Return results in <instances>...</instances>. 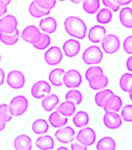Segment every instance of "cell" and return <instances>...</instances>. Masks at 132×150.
<instances>
[{"label":"cell","instance_id":"obj_21","mask_svg":"<svg viewBox=\"0 0 132 150\" xmlns=\"http://www.w3.org/2000/svg\"><path fill=\"white\" fill-rule=\"evenodd\" d=\"M20 38V31L16 29L10 33L0 32V41L6 45L10 46L17 43Z\"/></svg>","mask_w":132,"mask_h":150},{"label":"cell","instance_id":"obj_3","mask_svg":"<svg viewBox=\"0 0 132 150\" xmlns=\"http://www.w3.org/2000/svg\"><path fill=\"white\" fill-rule=\"evenodd\" d=\"M103 54L101 49L96 45H91L84 50L82 59L86 64L92 65L100 63L103 59Z\"/></svg>","mask_w":132,"mask_h":150},{"label":"cell","instance_id":"obj_6","mask_svg":"<svg viewBox=\"0 0 132 150\" xmlns=\"http://www.w3.org/2000/svg\"><path fill=\"white\" fill-rule=\"evenodd\" d=\"M6 82L9 88H11L12 89H21L25 85V75L20 70H11L7 74Z\"/></svg>","mask_w":132,"mask_h":150},{"label":"cell","instance_id":"obj_14","mask_svg":"<svg viewBox=\"0 0 132 150\" xmlns=\"http://www.w3.org/2000/svg\"><path fill=\"white\" fill-rule=\"evenodd\" d=\"M107 35V30L103 26L94 25L89 29L88 33V38L92 43H100Z\"/></svg>","mask_w":132,"mask_h":150},{"label":"cell","instance_id":"obj_32","mask_svg":"<svg viewBox=\"0 0 132 150\" xmlns=\"http://www.w3.org/2000/svg\"><path fill=\"white\" fill-rule=\"evenodd\" d=\"M112 95H114V92L111 90H110V89H105V90H103V91L97 92L95 95V97H94V101H95L96 105H97L98 107L103 108L105 102Z\"/></svg>","mask_w":132,"mask_h":150},{"label":"cell","instance_id":"obj_29","mask_svg":"<svg viewBox=\"0 0 132 150\" xmlns=\"http://www.w3.org/2000/svg\"><path fill=\"white\" fill-rule=\"evenodd\" d=\"M89 122V116L85 111H79L72 118V123L77 127H82L87 125Z\"/></svg>","mask_w":132,"mask_h":150},{"label":"cell","instance_id":"obj_48","mask_svg":"<svg viewBox=\"0 0 132 150\" xmlns=\"http://www.w3.org/2000/svg\"><path fill=\"white\" fill-rule=\"evenodd\" d=\"M6 122L4 120L0 117V131L4 130L5 127H6Z\"/></svg>","mask_w":132,"mask_h":150},{"label":"cell","instance_id":"obj_27","mask_svg":"<svg viewBox=\"0 0 132 150\" xmlns=\"http://www.w3.org/2000/svg\"><path fill=\"white\" fill-rule=\"evenodd\" d=\"M89 88L93 90H100L101 88H106L109 84L108 77L103 74L99 77H96L94 79L91 80L90 81H88Z\"/></svg>","mask_w":132,"mask_h":150},{"label":"cell","instance_id":"obj_34","mask_svg":"<svg viewBox=\"0 0 132 150\" xmlns=\"http://www.w3.org/2000/svg\"><path fill=\"white\" fill-rule=\"evenodd\" d=\"M119 85L123 91L129 92L132 90V74L125 73L121 75L119 80Z\"/></svg>","mask_w":132,"mask_h":150},{"label":"cell","instance_id":"obj_13","mask_svg":"<svg viewBox=\"0 0 132 150\" xmlns=\"http://www.w3.org/2000/svg\"><path fill=\"white\" fill-rule=\"evenodd\" d=\"M17 19L13 15H6L0 19V32L10 33L17 29Z\"/></svg>","mask_w":132,"mask_h":150},{"label":"cell","instance_id":"obj_42","mask_svg":"<svg viewBox=\"0 0 132 150\" xmlns=\"http://www.w3.org/2000/svg\"><path fill=\"white\" fill-rule=\"evenodd\" d=\"M123 49L127 54H132V35H129L124 40Z\"/></svg>","mask_w":132,"mask_h":150},{"label":"cell","instance_id":"obj_31","mask_svg":"<svg viewBox=\"0 0 132 150\" xmlns=\"http://www.w3.org/2000/svg\"><path fill=\"white\" fill-rule=\"evenodd\" d=\"M28 10H29L30 16L34 18H41V17L48 15L51 13V11L42 9L41 7H40L34 1L30 2V4L29 5V7H28Z\"/></svg>","mask_w":132,"mask_h":150},{"label":"cell","instance_id":"obj_2","mask_svg":"<svg viewBox=\"0 0 132 150\" xmlns=\"http://www.w3.org/2000/svg\"><path fill=\"white\" fill-rule=\"evenodd\" d=\"M9 106L13 116L20 117L27 111L29 103L25 96H16L12 98Z\"/></svg>","mask_w":132,"mask_h":150},{"label":"cell","instance_id":"obj_46","mask_svg":"<svg viewBox=\"0 0 132 150\" xmlns=\"http://www.w3.org/2000/svg\"><path fill=\"white\" fill-rule=\"evenodd\" d=\"M116 2L121 6H126V5L130 4L132 0H116Z\"/></svg>","mask_w":132,"mask_h":150},{"label":"cell","instance_id":"obj_26","mask_svg":"<svg viewBox=\"0 0 132 150\" xmlns=\"http://www.w3.org/2000/svg\"><path fill=\"white\" fill-rule=\"evenodd\" d=\"M31 129L35 134H43L48 131L49 125L45 120L40 118L33 122Z\"/></svg>","mask_w":132,"mask_h":150},{"label":"cell","instance_id":"obj_7","mask_svg":"<svg viewBox=\"0 0 132 150\" xmlns=\"http://www.w3.org/2000/svg\"><path fill=\"white\" fill-rule=\"evenodd\" d=\"M63 58L62 52L58 46H52L45 52L44 59L48 66L54 67L61 62Z\"/></svg>","mask_w":132,"mask_h":150},{"label":"cell","instance_id":"obj_28","mask_svg":"<svg viewBox=\"0 0 132 150\" xmlns=\"http://www.w3.org/2000/svg\"><path fill=\"white\" fill-rule=\"evenodd\" d=\"M117 147V143L114 138L110 136H105L98 141L96 148L97 149L114 150Z\"/></svg>","mask_w":132,"mask_h":150},{"label":"cell","instance_id":"obj_47","mask_svg":"<svg viewBox=\"0 0 132 150\" xmlns=\"http://www.w3.org/2000/svg\"><path fill=\"white\" fill-rule=\"evenodd\" d=\"M5 80V72L2 68L0 67V86L3 84Z\"/></svg>","mask_w":132,"mask_h":150},{"label":"cell","instance_id":"obj_54","mask_svg":"<svg viewBox=\"0 0 132 150\" xmlns=\"http://www.w3.org/2000/svg\"><path fill=\"white\" fill-rule=\"evenodd\" d=\"M58 1H60V2H65L66 0H58Z\"/></svg>","mask_w":132,"mask_h":150},{"label":"cell","instance_id":"obj_10","mask_svg":"<svg viewBox=\"0 0 132 150\" xmlns=\"http://www.w3.org/2000/svg\"><path fill=\"white\" fill-rule=\"evenodd\" d=\"M103 123L107 128L115 130L122 125V118L115 112H106L103 117Z\"/></svg>","mask_w":132,"mask_h":150},{"label":"cell","instance_id":"obj_11","mask_svg":"<svg viewBox=\"0 0 132 150\" xmlns=\"http://www.w3.org/2000/svg\"><path fill=\"white\" fill-rule=\"evenodd\" d=\"M62 49L65 56L68 58H72L79 53L81 49V45L77 40L70 38L63 43Z\"/></svg>","mask_w":132,"mask_h":150},{"label":"cell","instance_id":"obj_5","mask_svg":"<svg viewBox=\"0 0 132 150\" xmlns=\"http://www.w3.org/2000/svg\"><path fill=\"white\" fill-rule=\"evenodd\" d=\"M82 77L79 71L75 69L68 70L63 77V84L68 88H76L81 85Z\"/></svg>","mask_w":132,"mask_h":150},{"label":"cell","instance_id":"obj_18","mask_svg":"<svg viewBox=\"0 0 132 150\" xmlns=\"http://www.w3.org/2000/svg\"><path fill=\"white\" fill-rule=\"evenodd\" d=\"M39 27L43 31H44V33L53 34L55 32L58 28V23L54 17L48 16V17L41 20Z\"/></svg>","mask_w":132,"mask_h":150},{"label":"cell","instance_id":"obj_33","mask_svg":"<svg viewBox=\"0 0 132 150\" xmlns=\"http://www.w3.org/2000/svg\"><path fill=\"white\" fill-rule=\"evenodd\" d=\"M100 0H83L82 9L87 14H94L100 9Z\"/></svg>","mask_w":132,"mask_h":150},{"label":"cell","instance_id":"obj_20","mask_svg":"<svg viewBox=\"0 0 132 150\" xmlns=\"http://www.w3.org/2000/svg\"><path fill=\"white\" fill-rule=\"evenodd\" d=\"M119 21L121 25L128 29L132 28V9L131 7H124L119 13Z\"/></svg>","mask_w":132,"mask_h":150},{"label":"cell","instance_id":"obj_35","mask_svg":"<svg viewBox=\"0 0 132 150\" xmlns=\"http://www.w3.org/2000/svg\"><path fill=\"white\" fill-rule=\"evenodd\" d=\"M113 18V13L109 9L104 8L99 11L96 16V19L98 23L101 24H107L111 21Z\"/></svg>","mask_w":132,"mask_h":150},{"label":"cell","instance_id":"obj_24","mask_svg":"<svg viewBox=\"0 0 132 150\" xmlns=\"http://www.w3.org/2000/svg\"><path fill=\"white\" fill-rule=\"evenodd\" d=\"M35 145L40 149H52L54 147V141L51 135H43L36 139Z\"/></svg>","mask_w":132,"mask_h":150},{"label":"cell","instance_id":"obj_15","mask_svg":"<svg viewBox=\"0 0 132 150\" xmlns=\"http://www.w3.org/2000/svg\"><path fill=\"white\" fill-rule=\"evenodd\" d=\"M13 146L16 150H30L32 149V140L27 134H19L13 141Z\"/></svg>","mask_w":132,"mask_h":150},{"label":"cell","instance_id":"obj_40","mask_svg":"<svg viewBox=\"0 0 132 150\" xmlns=\"http://www.w3.org/2000/svg\"><path fill=\"white\" fill-rule=\"evenodd\" d=\"M121 117L126 122L131 123L132 122V105H126L124 106L121 111Z\"/></svg>","mask_w":132,"mask_h":150},{"label":"cell","instance_id":"obj_25","mask_svg":"<svg viewBox=\"0 0 132 150\" xmlns=\"http://www.w3.org/2000/svg\"><path fill=\"white\" fill-rule=\"evenodd\" d=\"M51 42V38L49 37L48 35L45 33H41L31 45L37 50H44L50 45Z\"/></svg>","mask_w":132,"mask_h":150},{"label":"cell","instance_id":"obj_45","mask_svg":"<svg viewBox=\"0 0 132 150\" xmlns=\"http://www.w3.org/2000/svg\"><path fill=\"white\" fill-rule=\"evenodd\" d=\"M126 67L128 70H130L132 72V56L128 58V59L126 61Z\"/></svg>","mask_w":132,"mask_h":150},{"label":"cell","instance_id":"obj_1","mask_svg":"<svg viewBox=\"0 0 132 150\" xmlns=\"http://www.w3.org/2000/svg\"><path fill=\"white\" fill-rule=\"evenodd\" d=\"M65 30L68 35L78 39H83L86 37L87 28L81 18L75 16H70L64 21Z\"/></svg>","mask_w":132,"mask_h":150},{"label":"cell","instance_id":"obj_44","mask_svg":"<svg viewBox=\"0 0 132 150\" xmlns=\"http://www.w3.org/2000/svg\"><path fill=\"white\" fill-rule=\"evenodd\" d=\"M7 10H8V6L2 1H0V17L6 14V13H7Z\"/></svg>","mask_w":132,"mask_h":150},{"label":"cell","instance_id":"obj_30","mask_svg":"<svg viewBox=\"0 0 132 150\" xmlns=\"http://www.w3.org/2000/svg\"><path fill=\"white\" fill-rule=\"evenodd\" d=\"M75 110H76L75 105L72 102L68 100H66L62 103H61V105L58 108V112L66 117L74 114Z\"/></svg>","mask_w":132,"mask_h":150},{"label":"cell","instance_id":"obj_16","mask_svg":"<svg viewBox=\"0 0 132 150\" xmlns=\"http://www.w3.org/2000/svg\"><path fill=\"white\" fill-rule=\"evenodd\" d=\"M123 102L121 100V97L116 95H112L110 96L108 99L105 102L103 105V110L105 112H118L121 110Z\"/></svg>","mask_w":132,"mask_h":150},{"label":"cell","instance_id":"obj_4","mask_svg":"<svg viewBox=\"0 0 132 150\" xmlns=\"http://www.w3.org/2000/svg\"><path fill=\"white\" fill-rule=\"evenodd\" d=\"M102 48L107 54H114L118 51L121 46L119 38L114 34L106 35L102 40Z\"/></svg>","mask_w":132,"mask_h":150},{"label":"cell","instance_id":"obj_12","mask_svg":"<svg viewBox=\"0 0 132 150\" xmlns=\"http://www.w3.org/2000/svg\"><path fill=\"white\" fill-rule=\"evenodd\" d=\"M75 130L72 127H65L61 129H59L54 133V137L59 142L62 144H68L72 142L74 139Z\"/></svg>","mask_w":132,"mask_h":150},{"label":"cell","instance_id":"obj_9","mask_svg":"<svg viewBox=\"0 0 132 150\" xmlns=\"http://www.w3.org/2000/svg\"><path fill=\"white\" fill-rule=\"evenodd\" d=\"M51 91V85L48 82L41 80L35 82L31 87L30 94L32 97L37 99L44 98V96L49 94Z\"/></svg>","mask_w":132,"mask_h":150},{"label":"cell","instance_id":"obj_38","mask_svg":"<svg viewBox=\"0 0 132 150\" xmlns=\"http://www.w3.org/2000/svg\"><path fill=\"white\" fill-rule=\"evenodd\" d=\"M0 117L4 120L5 121L9 122L13 118V114H12L9 106L7 104H1L0 105Z\"/></svg>","mask_w":132,"mask_h":150},{"label":"cell","instance_id":"obj_39","mask_svg":"<svg viewBox=\"0 0 132 150\" xmlns=\"http://www.w3.org/2000/svg\"><path fill=\"white\" fill-rule=\"evenodd\" d=\"M40 7L45 10L51 11L56 5V0H34Z\"/></svg>","mask_w":132,"mask_h":150},{"label":"cell","instance_id":"obj_50","mask_svg":"<svg viewBox=\"0 0 132 150\" xmlns=\"http://www.w3.org/2000/svg\"><path fill=\"white\" fill-rule=\"evenodd\" d=\"M0 1H2V2H3L5 3V4H6L7 6L11 2V0H0Z\"/></svg>","mask_w":132,"mask_h":150},{"label":"cell","instance_id":"obj_19","mask_svg":"<svg viewBox=\"0 0 132 150\" xmlns=\"http://www.w3.org/2000/svg\"><path fill=\"white\" fill-rule=\"evenodd\" d=\"M65 71L61 68H55L49 73L48 80L54 87H61L63 84V77Z\"/></svg>","mask_w":132,"mask_h":150},{"label":"cell","instance_id":"obj_8","mask_svg":"<svg viewBox=\"0 0 132 150\" xmlns=\"http://www.w3.org/2000/svg\"><path fill=\"white\" fill-rule=\"evenodd\" d=\"M96 139V134L92 127H85L78 132L76 140L86 146L93 145Z\"/></svg>","mask_w":132,"mask_h":150},{"label":"cell","instance_id":"obj_23","mask_svg":"<svg viewBox=\"0 0 132 150\" xmlns=\"http://www.w3.org/2000/svg\"><path fill=\"white\" fill-rule=\"evenodd\" d=\"M48 120L51 126L55 128L61 127L66 125V124L68 123L67 117L61 114L58 110L51 112L48 117Z\"/></svg>","mask_w":132,"mask_h":150},{"label":"cell","instance_id":"obj_43","mask_svg":"<svg viewBox=\"0 0 132 150\" xmlns=\"http://www.w3.org/2000/svg\"><path fill=\"white\" fill-rule=\"evenodd\" d=\"M87 146L82 145L80 142H74L71 145V149L72 150H86L87 149Z\"/></svg>","mask_w":132,"mask_h":150},{"label":"cell","instance_id":"obj_17","mask_svg":"<svg viewBox=\"0 0 132 150\" xmlns=\"http://www.w3.org/2000/svg\"><path fill=\"white\" fill-rule=\"evenodd\" d=\"M39 29L34 25H30L26 27L21 33V38L24 42L32 44L34 41L41 34Z\"/></svg>","mask_w":132,"mask_h":150},{"label":"cell","instance_id":"obj_41","mask_svg":"<svg viewBox=\"0 0 132 150\" xmlns=\"http://www.w3.org/2000/svg\"><path fill=\"white\" fill-rule=\"evenodd\" d=\"M102 2L105 6L113 12H117L120 8V6L117 4L116 0H102Z\"/></svg>","mask_w":132,"mask_h":150},{"label":"cell","instance_id":"obj_36","mask_svg":"<svg viewBox=\"0 0 132 150\" xmlns=\"http://www.w3.org/2000/svg\"><path fill=\"white\" fill-rule=\"evenodd\" d=\"M65 99L66 100L71 101L74 103L75 105H80L82 102L83 97H82V94L81 91L79 90L72 88V90H69L67 93L65 94Z\"/></svg>","mask_w":132,"mask_h":150},{"label":"cell","instance_id":"obj_51","mask_svg":"<svg viewBox=\"0 0 132 150\" xmlns=\"http://www.w3.org/2000/svg\"><path fill=\"white\" fill-rule=\"evenodd\" d=\"M128 93H129V97H130L131 101V102H132V90H131V91H129Z\"/></svg>","mask_w":132,"mask_h":150},{"label":"cell","instance_id":"obj_22","mask_svg":"<svg viewBox=\"0 0 132 150\" xmlns=\"http://www.w3.org/2000/svg\"><path fill=\"white\" fill-rule=\"evenodd\" d=\"M59 103V97L55 94H51L44 96L41 102V106L43 110L46 112H51L58 105Z\"/></svg>","mask_w":132,"mask_h":150},{"label":"cell","instance_id":"obj_37","mask_svg":"<svg viewBox=\"0 0 132 150\" xmlns=\"http://www.w3.org/2000/svg\"><path fill=\"white\" fill-rule=\"evenodd\" d=\"M103 74L104 72L100 67H91L86 70L85 73V77L87 80V81H90L91 80L94 79Z\"/></svg>","mask_w":132,"mask_h":150},{"label":"cell","instance_id":"obj_53","mask_svg":"<svg viewBox=\"0 0 132 150\" xmlns=\"http://www.w3.org/2000/svg\"><path fill=\"white\" fill-rule=\"evenodd\" d=\"M1 61H2V56H1V54H0V63H1Z\"/></svg>","mask_w":132,"mask_h":150},{"label":"cell","instance_id":"obj_52","mask_svg":"<svg viewBox=\"0 0 132 150\" xmlns=\"http://www.w3.org/2000/svg\"><path fill=\"white\" fill-rule=\"evenodd\" d=\"M58 149H68V148L61 146V147H58Z\"/></svg>","mask_w":132,"mask_h":150},{"label":"cell","instance_id":"obj_49","mask_svg":"<svg viewBox=\"0 0 132 150\" xmlns=\"http://www.w3.org/2000/svg\"><path fill=\"white\" fill-rule=\"evenodd\" d=\"M70 2H72V3H75V4H79L82 2V0H70Z\"/></svg>","mask_w":132,"mask_h":150}]
</instances>
